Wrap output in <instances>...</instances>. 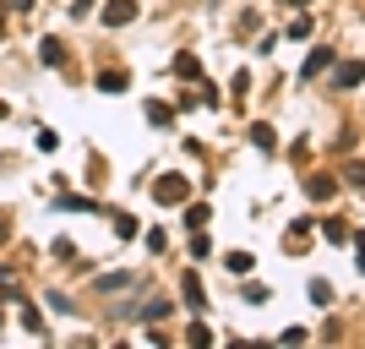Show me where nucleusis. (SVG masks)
Here are the masks:
<instances>
[{
    "label": "nucleus",
    "instance_id": "obj_12",
    "mask_svg": "<svg viewBox=\"0 0 365 349\" xmlns=\"http://www.w3.org/2000/svg\"><path fill=\"white\" fill-rule=\"evenodd\" d=\"M322 235H327V240H333V246H338V240H349V235H355V229H349V224H344V218H322Z\"/></svg>",
    "mask_w": 365,
    "mask_h": 349
},
{
    "label": "nucleus",
    "instance_id": "obj_24",
    "mask_svg": "<svg viewBox=\"0 0 365 349\" xmlns=\"http://www.w3.org/2000/svg\"><path fill=\"white\" fill-rule=\"evenodd\" d=\"M22 328H27V333H44V317H38L33 306H22Z\"/></svg>",
    "mask_w": 365,
    "mask_h": 349
},
{
    "label": "nucleus",
    "instance_id": "obj_26",
    "mask_svg": "<svg viewBox=\"0 0 365 349\" xmlns=\"http://www.w3.org/2000/svg\"><path fill=\"white\" fill-rule=\"evenodd\" d=\"M349 240H355V251H360L355 262H360V273H365V229H360V235H349Z\"/></svg>",
    "mask_w": 365,
    "mask_h": 349
},
{
    "label": "nucleus",
    "instance_id": "obj_29",
    "mask_svg": "<svg viewBox=\"0 0 365 349\" xmlns=\"http://www.w3.org/2000/svg\"><path fill=\"white\" fill-rule=\"evenodd\" d=\"M11 6H16V11H27V6H33V0H11Z\"/></svg>",
    "mask_w": 365,
    "mask_h": 349
},
{
    "label": "nucleus",
    "instance_id": "obj_5",
    "mask_svg": "<svg viewBox=\"0 0 365 349\" xmlns=\"http://www.w3.org/2000/svg\"><path fill=\"white\" fill-rule=\"evenodd\" d=\"M126 22H137V0H109L104 6V28H126Z\"/></svg>",
    "mask_w": 365,
    "mask_h": 349
},
{
    "label": "nucleus",
    "instance_id": "obj_10",
    "mask_svg": "<svg viewBox=\"0 0 365 349\" xmlns=\"http://www.w3.org/2000/svg\"><path fill=\"white\" fill-rule=\"evenodd\" d=\"M223 268H229L234 279H245V273L256 268V257H251V251H229V257H223Z\"/></svg>",
    "mask_w": 365,
    "mask_h": 349
},
{
    "label": "nucleus",
    "instance_id": "obj_19",
    "mask_svg": "<svg viewBox=\"0 0 365 349\" xmlns=\"http://www.w3.org/2000/svg\"><path fill=\"white\" fill-rule=\"evenodd\" d=\"M169 317V300H147L142 306V322H164Z\"/></svg>",
    "mask_w": 365,
    "mask_h": 349
},
{
    "label": "nucleus",
    "instance_id": "obj_18",
    "mask_svg": "<svg viewBox=\"0 0 365 349\" xmlns=\"http://www.w3.org/2000/svg\"><path fill=\"white\" fill-rule=\"evenodd\" d=\"M186 344H213V333H208V322H191V328H186Z\"/></svg>",
    "mask_w": 365,
    "mask_h": 349
},
{
    "label": "nucleus",
    "instance_id": "obj_13",
    "mask_svg": "<svg viewBox=\"0 0 365 349\" xmlns=\"http://www.w3.org/2000/svg\"><path fill=\"white\" fill-rule=\"evenodd\" d=\"M311 229H316L311 218H294V224H289V246H294V251H300V246L311 240Z\"/></svg>",
    "mask_w": 365,
    "mask_h": 349
},
{
    "label": "nucleus",
    "instance_id": "obj_25",
    "mask_svg": "<svg viewBox=\"0 0 365 349\" xmlns=\"http://www.w3.org/2000/svg\"><path fill=\"white\" fill-rule=\"evenodd\" d=\"M289 39H311V17H294V22H289Z\"/></svg>",
    "mask_w": 365,
    "mask_h": 349
},
{
    "label": "nucleus",
    "instance_id": "obj_7",
    "mask_svg": "<svg viewBox=\"0 0 365 349\" xmlns=\"http://www.w3.org/2000/svg\"><path fill=\"white\" fill-rule=\"evenodd\" d=\"M126 87H131V76H126L120 66H115V71H98V93H126Z\"/></svg>",
    "mask_w": 365,
    "mask_h": 349
},
{
    "label": "nucleus",
    "instance_id": "obj_9",
    "mask_svg": "<svg viewBox=\"0 0 365 349\" xmlns=\"http://www.w3.org/2000/svg\"><path fill=\"white\" fill-rule=\"evenodd\" d=\"M175 120V104H164V98H147V126H169Z\"/></svg>",
    "mask_w": 365,
    "mask_h": 349
},
{
    "label": "nucleus",
    "instance_id": "obj_17",
    "mask_svg": "<svg viewBox=\"0 0 365 349\" xmlns=\"http://www.w3.org/2000/svg\"><path fill=\"white\" fill-rule=\"evenodd\" d=\"M240 300H245V306H267V284H245Z\"/></svg>",
    "mask_w": 365,
    "mask_h": 349
},
{
    "label": "nucleus",
    "instance_id": "obj_2",
    "mask_svg": "<svg viewBox=\"0 0 365 349\" xmlns=\"http://www.w3.org/2000/svg\"><path fill=\"white\" fill-rule=\"evenodd\" d=\"M305 197H311V202H333V197H338V175L311 169V175H305Z\"/></svg>",
    "mask_w": 365,
    "mask_h": 349
},
{
    "label": "nucleus",
    "instance_id": "obj_1",
    "mask_svg": "<svg viewBox=\"0 0 365 349\" xmlns=\"http://www.w3.org/2000/svg\"><path fill=\"white\" fill-rule=\"evenodd\" d=\"M186 197H191V180H186V175H158V180H153V202L180 208Z\"/></svg>",
    "mask_w": 365,
    "mask_h": 349
},
{
    "label": "nucleus",
    "instance_id": "obj_8",
    "mask_svg": "<svg viewBox=\"0 0 365 349\" xmlns=\"http://www.w3.org/2000/svg\"><path fill=\"white\" fill-rule=\"evenodd\" d=\"M38 61H44V66H66V44H60V39H44V44H38Z\"/></svg>",
    "mask_w": 365,
    "mask_h": 349
},
{
    "label": "nucleus",
    "instance_id": "obj_16",
    "mask_svg": "<svg viewBox=\"0 0 365 349\" xmlns=\"http://www.w3.org/2000/svg\"><path fill=\"white\" fill-rule=\"evenodd\" d=\"M245 93H251V76H245V71H234V76H229V98H234V104H240V98H245Z\"/></svg>",
    "mask_w": 365,
    "mask_h": 349
},
{
    "label": "nucleus",
    "instance_id": "obj_21",
    "mask_svg": "<svg viewBox=\"0 0 365 349\" xmlns=\"http://www.w3.org/2000/svg\"><path fill=\"white\" fill-rule=\"evenodd\" d=\"M115 235L131 240V235H137V218H131V213H115Z\"/></svg>",
    "mask_w": 365,
    "mask_h": 349
},
{
    "label": "nucleus",
    "instance_id": "obj_3",
    "mask_svg": "<svg viewBox=\"0 0 365 349\" xmlns=\"http://www.w3.org/2000/svg\"><path fill=\"white\" fill-rule=\"evenodd\" d=\"M333 61H338V55H333V44H316V50L305 55V66H300V82H311V76L333 71Z\"/></svg>",
    "mask_w": 365,
    "mask_h": 349
},
{
    "label": "nucleus",
    "instance_id": "obj_15",
    "mask_svg": "<svg viewBox=\"0 0 365 349\" xmlns=\"http://www.w3.org/2000/svg\"><path fill=\"white\" fill-rule=\"evenodd\" d=\"M208 218H213L208 202H191V208H186V224H191V229H208Z\"/></svg>",
    "mask_w": 365,
    "mask_h": 349
},
{
    "label": "nucleus",
    "instance_id": "obj_27",
    "mask_svg": "<svg viewBox=\"0 0 365 349\" xmlns=\"http://www.w3.org/2000/svg\"><path fill=\"white\" fill-rule=\"evenodd\" d=\"M0 240H11V224H5V218H0Z\"/></svg>",
    "mask_w": 365,
    "mask_h": 349
},
{
    "label": "nucleus",
    "instance_id": "obj_23",
    "mask_svg": "<svg viewBox=\"0 0 365 349\" xmlns=\"http://www.w3.org/2000/svg\"><path fill=\"white\" fill-rule=\"evenodd\" d=\"M344 180H349V186H365V164H360V158L344 164Z\"/></svg>",
    "mask_w": 365,
    "mask_h": 349
},
{
    "label": "nucleus",
    "instance_id": "obj_28",
    "mask_svg": "<svg viewBox=\"0 0 365 349\" xmlns=\"http://www.w3.org/2000/svg\"><path fill=\"white\" fill-rule=\"evenodd\" d=\"M284 6H294V11H305V6H311V0H284Z\"/></svg>",
    "mask_w": 365,
    "mask_h": 349
},
{
    "label": "nucleus",
    "instance_id": "obj_14",
    "mask_svg": "<svg viewBox=\"0 0 365 349\" xmlns=\"http://www.w3.org/2000/svg\"><path fill=\"white\" fill-rule=\"evenodd\" d=\"M251 142H256V153H273V147H278L273 126H251Z\"/></svg>",
    "mask_w": 365,
    "mask_h": 349
},
{
    "label": "nucleus",
    "instance_id": "obj_22",
    "mask_svg": "<svg viewBox=\"0 0 365 349\" xmlns=\"http://www.w3.org/2000/svg\"><path fill=\"white\" fill-rule=\"evenodd\" d=\"M311 300H316V306H327V300H333V284H327V279H311Z\"/></svg>",
    "mask_w": 365,
    "mask_h": 349
},
{
    "label": "nucleus",
    "instance_id": "obj_11",
    "mask_svg": "<svg viewBox=\"0 0 365 349\" xmlns=\"http://www.w3.org/2000/svg\"><path fill=\"white\" fill-rule=\"evenodd\" d=\"M175 76H197V82H202V61H197L191 50H180V55H175Z\"/></svg>",
    "mask_w": 365,
    "mask_h": 349
},
{
    "label": "nucleus",
    "instance_id": "obj_4",
    "mask_svg": "<svg viewBox=\"0 0 365 349\" xmlns=\"http://www.w3.org/2000/svg\"><path fill=\"white\" fill-rule=\"evenodd\" d=\"M365 82V61H333V87H360Z\"/></svg>",
    "mask_w": 365,
    "mask_h": 349
},
{
    "label": "nucleus",
    "instance_id": "obj_30",
    "mask_svg": "<svg viewBox=\"0 0 365 349\" xmlns=\"http://www.w3.org/2000/svg\"><path fill=\"white\" fill-rule=\"evenodd\" d=\"M87 6H93V0H76V11H87Z\"/></svg>",
    "mask_w": 365,
    "mask_h": 349
},
{
    "label": "nucleus",
    "instance_id": "obj_6",
    "mask_svg": "<svg viewBox=\"0 0 365 349\" xmlns=\"http://www.w3.org/2000/svg\"><path fill=\"white\" fill-rule=\"evenodd\" d=\"M180 295H186V306H191V311H202V306H208V289H202L197 273H180Z\"/></svg>",
    "mask_w": 365,
    "mask_h": 349
},
{
    "label": "nucleus",
    "instance_id": "obj_20",
    "mask_svg": "<svg viewBox=\"0 0 365 349\" xmlns=\"http://www.w3.org/2000/svg\"><path fill=\"white\" fill-rule=\"evenodd\" d=\"M60 208H71V213H98V202H93V197H60Z\"/></svg>",
    "mask_w": 365,
    "mask_h": 349
}]
</instances>
